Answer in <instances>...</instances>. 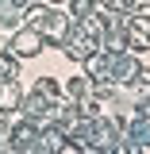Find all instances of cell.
<instances>
[{"instance_id":"277c9868","label":"cell","mask_w":150,"mask_h":154,"mask_svg":"<svg viewBox=\"0 0 150 154\" xmlns=\"http://www.w3.org/2000/svg\"><path fill=\"white\" fill-rule=\"evenodd\" d=\"M66 93L73 96V100H85V96H89V81H85V77H73V81L66 85Z\"/></svg>"},{"instance_id":"3957f363","label":"cell","mask_w":150,"mask_h":154,"mask_svg":"<svg viewBox=\"0 0 150 154\" xmlns=\"http://www.w3.org/2000/svg\"><path fill=\"white\" fill-rule=\"evenodd\" d=\"M35 93L42 96V100H58V96H62V89H58V81H54V77H38Z\"/></svg>"},{"instance_id":"8992f818","label":"cell","mask_w":150,"mask_h":154,"mask_svg":"<svg viewBox=\"0 0 150 154\" xmlns=\"http://www.w3.org/2000/svg\"><path fill=\"white\" fill-rule=\"evenodd\" d=\"M77 154H104V150H96V146H77Z\"/></svg>"},{"instance_id":"6da1fadb","label":"cell","mask_w":150,"mask_h":154,"mask_svg":"<svg viewBox=\"0 0 150 154\" xmlns=\"http://www.w3.org/2000/svg\"><path fill=\"white\" fill-rule=\"evenodd\" d=\"M38 50H42V35H38L35 27H27V31H19L12 38V54H19V58H35Z\"/></svg>"},{"instance_id":"7a4b0ae2","label":"cell","mask_w":150,"mask_h":154,"mask_svg":"<svg viewBox=\"0 0 150 154\" xmlns=\"http://www.w3.org/2000/svg\"><path fill=\"white\" fill-rule=\"evenodd\" d=\"M127 139H131L135 146H150V119H142V116L131 119L127 123Z\"/></svg>"},{"instance_id":"5b68a950","label":"cell","mask_w":150,"mask_h":154,"mask_svg":"<svg viewBox=\"0 0 150 154\" xmlns=\"http://www.w3.org/2000/svg\"><path fill=\"white\" fill-rule=\"evenodd\" d=\"M135 27H139V31H146V35H150V4H146V8H139V12H135Z\"/></svg>"}]
</instances>
